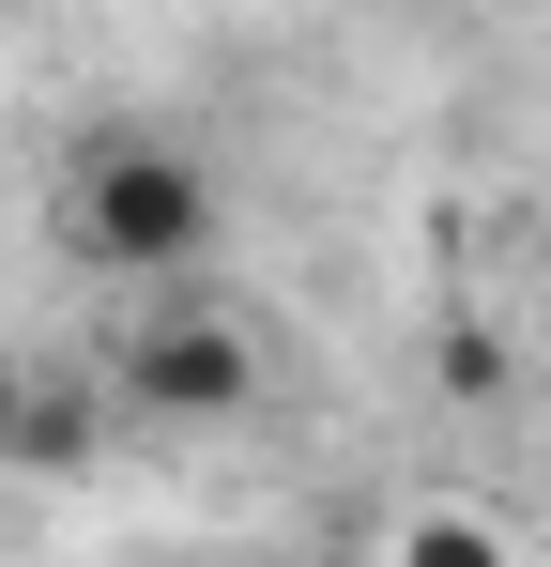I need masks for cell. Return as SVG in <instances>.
Masks as SVG:
<instances>
[{"label":"cell","instance_id":"1","mask_svg":"<svg viewBox=\"0 0 551 567\" xmlns=\"http://www.w3.org/2000/svg\"><path fill=\"white\" fill-rule=\"evenodd\" d=\"M62 230H77V261H107V277H184L215 246V169L184 154L169 123H107V138H77V169H62Z\"/></svg>","mask_w":551,"mask_h":567},{"label":"cell","instance_id":"2","mask_svg":"<svg viewBox=\"0 0 551 567\" xmlns=\"http://www.w3.org/2000/svg\"><path fill=\"white\" fill-rule=\"evenodd\" d=\"M123 383H138V399H154V414H230V399H246V322H199V307H154V322H138V338H123Z\"/></svg>","mask_w":551,"mask_h":567},{"label":"cell","instance_id":"3","mask_svg":"<svg viewBox=\"0 0 551 567\" xmlns=\"http://www.w3.org/2000/svg\"><path fill=\"white\" fill-rule=\"evenodd\" d=\"M398 567H506V537H490V522H445V506H429V522L398 537Z\"/></svg>","mask_w":551,"mask_h":567}]
</instances>
